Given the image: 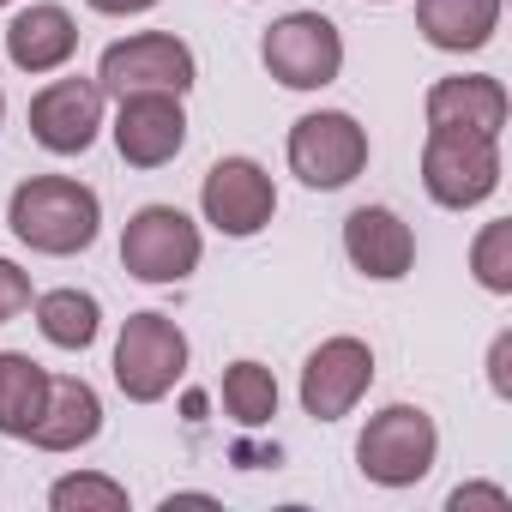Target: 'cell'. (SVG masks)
<instances>
[{
	"instance_id": "8fae6325",
	"label": "cell",
	"mask_w": 512,
	"mask_h": 512,
	"mask_svg": "<svg viewBox=\"0 0 512 512\" xmlns=\"http://www.w3.org/2000/svg\"><path fill=\"white\" fill-rule=\"evenodd\" d=\"M368 380H374V350L362 338H326L302 368V410L314 422H338L362 404Z\"/></svg>"
},
{
	"instance_id": "7c38bea8",
	"label": "cell",
	"mask_w": 512,
	"mask_h": 512,
	"mask_svg": "<svg viewBox=\"0 0 512 512\" xmlns=\"http://www.w3.org/2000/svg\"><path fill=\"white\" fill-rule=\"evenodd\" d=\"M181 145H187L181 97H169V91H133V97H121V109H115V151L133 169H163V163H175Z\"/></svg>"
},
{
	"instance_id": "7402d4cb",
	"label": "cell",
	"mask_w": 512,
	"mask_h": 512,
	"mask_svg": "<svg viewBox=\"0 0 512 512\" xmlns=\"http://www.w3.org/2000/svg\"><path fill=\"white\" fill-rule=\"evenodd\" d=\"M470 266H476L482 290H494V296H506V290H512V223H488V229L476 235Z\"/></svg>"
},
{
	"instance_id": "484cf974",
	"label": "cell",
	"mask_w": 512,
	"mask_h": 512,
	"mask_svg": "<svg viewBox=\"0 0 512 512\" xmlns=\"http://www.w3.org/2000/svg\"><path fill=\"white\" fill-rule=\"evenodd\" d=\"M97 13H109V19H127V13H151L157 0H91Z\"/></svg>"
},
{
	"instance_id": "5bb4252c",
	"label": "cell",
	"mask_w": 512,
	"mask_h": 512,
	"mask_svg": "<svg viewBox=\"0 0 512 512\" xmlns=\"http://www.w3.org/2000/svg\"><path fill=\"white\" fill-rule=\"evenodd\" d=\"M428 127L500 139V127H506V85H500V79H488V73L440 79V85L428 91Z\"/></svg>"
},
{
	"instance_id": "d6986e66",
	"label": "cell",
	"mask_w": 512,
	"mask_h": 512,
	"mask_svg": "<svg viewBox=\"0 0 512 512\" xmlns=\"http://www.w3.org/2000/svg\"><path fill=\"white\" fill-rule=\"evenodd\" d=\"M37 326L55 350H91L97 326H103V308L85 290H49V296H37Z\"/></svg>"
},
{
	"instance_id": "30bf717a",
	"label": "cell",
	"mask_w": 512,
	"mask_h": 512,
	"mask_svg": "<svg viewBox=\"0 0 512 512\" xmlns=\"http://www.w3.org/2000/svg\"><path fill=\"white\" fill-rule=\"evenodd\" d=\"M97 127H103V85L97 79H49L31 97V139L55 157L91 151Z\"/></svg>"
},
{
	"instance_id": "d4e9b609",
	"label": "cell",
	"mask_w": 512,
	"mask_h": 512,
	"mask_svg": "<svg viewBox=\"0 0 512 512\" xmlns=\"http://www.w3.org/2000/svg\"><path fill=\"white\" fill-rule=\"evenodd\" d=\"M506 356H512V338H494V356H488V368H494V392H500V398L512 392V380H506Z\"/></svg>"
},
{
	"instance_id": "4fadbf2b",
	"label": "cell",
	"mask_w": 512,
	"mask_h": 512,
	"mask_svg": "<svg viewBox=\"0 0 512 512\" xmlns=\"http://www.w3.org/2000/svg\"><path fill=\"white\" fill-rule=\"evenodd\" d=\"M344 253H350V266L374 284H398L410 266H416V235L398 211L386 205H362L344 217Z\"/></svg>"
},
{
	"instance_id": "277c9868",
	"label": "cell",
	"mask_w": 512,
	"mask_h": 512,
	"mask_svg": "<svg viewBox=\"0 0 512 512\" xmlns=\"http://www.w3.org/2000/svg\"><path fill=\"white\" fill-rule=\"evenodd\" d=\"M187 374V338L169 314H133L115 338V386L133 404H157Z\"/></svg>"
},
{
	"instance_id": "ac0fdd59",
	"label": "cell",
	"mask_w": 512,
	"mask_h": 512,
	"mask_svg": "<svg viewBox=\"0 0 512 512\" xmlns=\"http://www.w3.org/2000/svg\"><path fill=\"white\" fill-rule=\"evenodd\" d=\"M49 368L31 362L25 350H0V434L7 440H31L43 404H49Z\"/></svg>"
},
{
	"instance_id": "9c48e42d",
	"label": "cell",
	"mask_w": 512,
	"mask_h": 512,
	"mask_svg": "<svg viewBox=\"0 0 512 512\" xmlns=\"http://www.w3.org/2000/svg\"><path fill=\"white\" fill-rule=\"evenodd\" d=\"M199 205H205V223H211L217 235L247 241V235H260V229L272 223L278 187H272V175L253 163V157H217V163L205 169Z\"/></svg>"
},
{
	"instance_id": "e0dca14e",
	"label": "cell",
	"mask_w": 512,
	"mask_h": 512,
	"mask_svg": "<svg viewBox=\"0 0 512 512\" xmlns=\"http://www.w3.org/2000/svg\"><path fill=\"white\" fill-rule=\"evenodd\" d=\"M416 25L434 49L464 55L500 31V0H416Z\"/></svg>"
},
{
	"instance_id": "6da1fadb",
	"label": "cell",
	"mask_w": 512,
	"mask_h": 512,
	"mask_svg": "<svg viewBox=\"0 0 512 512\" xmlns=\"http://www.w3.org/2000/svg\"><path fill=\"white\" fill-rule=\"evenodd\" d=\"M7 223L13 235L31 247V253H85L97 241V223H103V205L85 181H67V175H31L13 187L7 199Z\"/></svg>"
},
{
	"instance_id": "3957f363",
	"label": "cell",
	"mask_w": 512,
	"mask_h": 512,
	"mask_svg": "<svg viewBox=\"0 0 512 512\" xmlns=\"http://www.w3.org/2000/svg\"><path fill=\"white\" fill-rule=\"evenodd\" d=\"M422 187H428V199L446 205V211L482 205V199L500 187V139L428 127V145H422Z\"/></svg>"
},
{
	"instance_id": "5b68a950",
	"label": "cell",
	"mask_w": 512,
	"mask_h": 512,
	"mask_svg": "<svg viewBox=\"0 0 512 512\" xmlns=\"http://www.w3.org/2000/svg\"><path fill=\"white\" fill-rule=\"evenodd\" d=\"M199 223L175 205H145L121 229V266L139 284H181L199 266Z\"/></svg>"
},
{
	"instance_id": "8992f818",
	"label": "cell",
	"mask_w": 512,
	"mask_h": 512,
	"mask_svg": "<svg viewBox=\"0 0 512 512\" xmlns=\"http://www.w3.org/2000/svg\"><path fill=\"white\" fill-rule=\"evenodd\" d=\"M260 55H266V73L278 85H290V91H320V85H332L344 73V37H338V25L326 13H290V19H278L266 31Z\"/></svg>"
},
{
	"instance_id": "ffe728a7",
	"label": "cell",
	"mask_w": 512,
	"mask_h": 512,
	"mask_svg": "<svg viewBox=\"0 0 512 512\" xmlns=\"http://www.w3.org/2000/svg\"><path fill=\"white\" fill-rule=\"evenodd\" d=\"M223 410L241 428H266L278 416V380H272V368H260V362H229L223 368Z\"/></svg>"
},
{
	"instance_id": "2e32d148",
	"label": "cell",
	"mask_w": 512,
	"mask_h": 512,
	"mask_svg": "<svg viewBox=\"0 0 512 512\" xmlns=\"http://www.w3.org/2000/svg\"><path fill=\"white\" fill-rule=\"evenodd\" d=\"M97 434H103V398L85 380H73V374L49 380V404H43V416L31 428V446H43V452H79Z\"/></svg>"
},
{
	"instance_id": "9a60e30c",
	"label": "cell",
	"mask_w": 512,
	"mask_h": 512,
	"mask_svg": "<svg viewBox=\"0 0 512 512\" xmlns=\"http://www.w3.org/2000/svg\"><path fill=\"white\" fill-rule=\"evenodd\" d=\"M79 49V25L67 7H25L13 25H7V61L19 73H61Z\"/></svg>"
},
{
	"instance_id": "cb8c5ba5",
	"label": "cell",
	"mask_w": 512,
	"mask_h": 512,
	"mask_svg": "<svg viewBox=\"0 0 512 512\" xmlns=\"http://www.w3.org/2000/svg\"><path fill=\"white\" fill-rule=\"evenodd\" d=\"M452 512H464V506H494V512H506L512 500H506V488H488V482H470V488H452V500H446Z\"/></svg>"
},
{
	"instance_id": "7a4b0ae2",
	"label": "cell",
	"mask_w": 512,
	"mask_h": 512,
	"mask_svg": "<svg viewBox=\"0 0 512 512\" xmlns=\"http://www.w3.org/2000/svg\"><path fill=\"white\" fill-rule=\"evenodd\" d=\"M434 452H440V428L428 410L416 404H386L380 416H368L362 440H356V464L368 482L380 488H410L434 470Z\"/></svg>"
},
{
	"instance_id": "83f0119b",
	"label": "cell",
	"mask_w": 512,
	"mask_h": 512,
	"mask_svg": "<svg viewBox=\"0 0 512 512\" xmlns=\"http://www.w3.org/2000/svg\"><path fill=\"white\" fill-rule=\"evenodd\" d=\"M0 7H7V0H0Z\"/></svg>"
},
{
	"instance_id": "4316f807",
	"label": "cell",
	"mask_w": 512,
	"mask_h": 512,
	"mask_svg": "<svg viewBox=\"0 0 512 512\" xmlns=\"http://www.w3.org/2000/svg\"><path fill=\"white\" fill-rule=\"evenodd\" d=\"M0 121H7V97H0Z\"/></svg>"
},
{
	"instance_id": "ba28073f",
	"label": "cell",
	"mask_w": 512,
	"mask_h": 512,
	"mask_svg": "<svg viewBox=\"0 0 512 512\" xmlns=\"http://www.w3.org/2000/svg\"><path fill=\"white\" fill-rule=\"evenodd\" d=\"M290 169L320 187V193H338L350 187L362 169H368V133L356 127V115L344 109H320V115H302L290 127Z\"/></svg>"
},
{
	"instance_id": "44dd1931",
	"label": "cell",
	"mask_w": 512,
	"mask_h": 512,
	"mask_svg": "<svg viewBox=\"0 0 512 512\" xmlns=\"http://www.w3.org/2000/svg\"><path fill=\"white\" fill-rule=\"evenodd\" d=\"M55 512H127V488L109 476H61L49 488Z\"/></svg>"
},
{
	"instance_id": "52a82bcc",
	"label": "cell",
	"mask_w": 512,
	"mask_h": 512,
	"mask_svg": "<svg viewBox=\"0 0 512 512\" xmlns=\"http://www.w3.org/2000/svg\"><path fill=\"white\" fill-rule=\"evenodd\" d=\"M199 79L193 67V49L169 31H139L127 43H115L97 67V85L103 97H133V91H169V97H187Z\"/></svg>"
},
{
	"instance_id": "603a6c76",
	"label": "cell",
	"mask_w": 512,
	"mask_h": 512,
	"mask_svg": "<svg viewBox=\"0 0 512 512\" xmlns=\"http://www.w3.org/2000/svg\"><path fill=\"white\" fill-rule=\"evenodd\" d=\"M25 308H31V278H25L13 260H0V326L19 320Z\"/></svg>"
}]
</instances>
